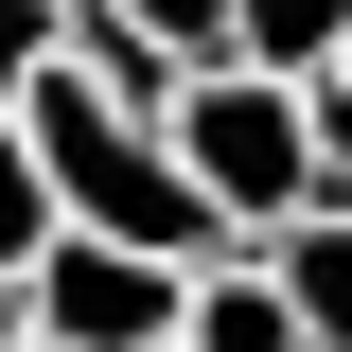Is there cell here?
<instances>
[{"label": "cell", "instance_id": "8992f818", "mask_svg": "<svg viewBox=\"0 0 352 352\" xmlns=\"http://www.w3.org/2000/svg\"><path fill=\"white\" fill-rule=\"evenodd\" d=\"M264 282L300 300L317 352H352V212H300V229H264Z\"/></svg>", "mask_w": 352, "mask_h": 352}, {"label": "cell", "instance_id": "5b68a950", "mask_svg": "<svg viewBox=\"0 0 352 352\" xmlns=\"http://www.w3.org/2000/svg\"><path fill=\"white\" fill-rule=\"evenodd\" d=\"M53 71H88V88H106V106H141V124H159V106H176V53L141 36L124 0H53Z\"/></svg>", "mask_w": 352, "mask_h": 352}, {"label": "cell", "instance_id": "277c9868", "mask_svg": "<svg viewBox=\"0 0 352 352\" xmlns=\"http://www.w3.org/2000/svg\"><path fill=\"white\" fill-rule=\"evenodd\" d=\"M176 352H317V335H300V300L264 282V247H229V264H194V300H176Z\"/></svg>", "mask_w": 352, "mask_h": 352}, {"label": "cell", "instance_id": "3957f363", "mask_svg": "<svg viewBox=\"0 0 352 352\" xmlns=\"http://www.w3.org/2000/svg\"><path fill=\"white\" fill-rule=\"evenodd\" d=\"M176 300H194V264L88 247V229H53V247H36V282H18V317H36L53 352H176Z\"/></svg>", "mask_w": 352, "mask_h": 352}, {"label": "cell", "instance_id": "6da1fadb", "mask_svg": "<svg viewBox=\"0 0 352 352\" xmlns=\"http://www.w3.org/2000/svg\"><path fill=\"white\" fill-rule=\"evenodd\" d=\"M18 141H36L53 212H71L88 247H141V264H229V212L176 176V141L141 124V106H106L88 71H36V88H18Z\"/></svg>", "mask_w": 352, "mask_h": 352}, {"label": "cell", "instance_id": "30bf717a", "mask_svg": "<svg viewBox=\"0 0 352 352\" xmlns=\"http://www.w3.org/2000/svg\"><path fill=\"white\" fill-rule=\"evenodd\" d=\"M53 71V0H0V124H18V88Z\"/></svg>", "mask_w": 352, "mask_h": 352}, {"label": "cell", "instance_id": "9c48e42d", "mask_svg": "<svg viewBox=\"0 0 352 352\" xmlns=\"http://www.w3.org/2000/svg\"><path fill=\"white\" fill-rule=\"evenodd\" d=\"M124 18L176 53V71H212V53H229V0H124Z\"/></svg>", "mask_w": 352, "mask_h": 352}, {"label": "cell", "instance_id": "7a4b0ae2", "mask_svg": "<svg viewBox=\"0 0 352 352\" xmlns=\"http://www.w3.org/2000/svg\"><path fill=\"white\" fill-rule=\"evenodd\" d=\"M159 141H176V176H194V194L229 212V247H264V229H300V212H317V88L247 71V53L176 71Z\"/></svg>", "mask_w": 352, "mask_h": 352}, {"label": "cell", "instance_id": "7c38bea8", "mask_svg": "<svg viewBox=\"0 0 352 352\" xmlns=\"http://www.w3.org/2000/svg\"><path fill=\"white\" fill-rule=\"evenodd\" d=\"M0 352H53V335H36V317H18V335H0Z\"/></svg>", "mask_w": 352, "mask_h": 352}, {"label": "cell", "instance_id": "52a82bcc", "mask_svg": "<svg viewBox=\"0 0 352 352\" xmlns=\"http://www.w3.org/2000/svg\"><path fill=\"white\" fill-rule=\"evenodd\" d=\"M229 53L282 71V88H317V71H352V0H229Z\"/></svg>", "mask_w": 352, "mask_h": 352}, {"label": "cell", "instance_id": "8fae6325", "mask_svg": "<svg viewBox=\"0 0 352 352\" xmlns=\"http://www.w3.org/2000/svg\"><path fill=\"white\" fill-rule=\"evenodd\" d=\"M317 212H352V71H317Z\"/></svg>", "mask_w": 352, "mask_h": 352}, {"label": "cell", "instance_id": "4fadbf2b", "mask_svg": "<svg viewBox=\"0 0 352 352\" xmlns=\"http://www.w3.org/2000/svg\"><path fill=\"white\" fill-rule=\"evenodd\" d=\"M0 335H18V282H0Z\"/></svg>", "mask_w": 352, "mask_h": 352}, {"label": "cell", "instance_id": "ba28073f", "mask_svg": "<svg viewBox=\"0 0 352 352\" xmlns=\"http://www.w3.org/2000/svg\"><path fill=\"white\" fill-rule=\"evenodd\" d=\"M53 229H71V212H53V176H36V141L0 124V282H36V247H53Z\"/></svg>", "mask_w": 352, "mask_h": 352}]
</instances>
